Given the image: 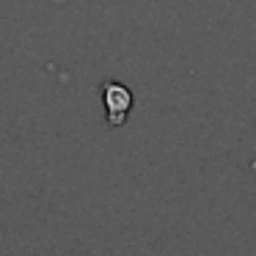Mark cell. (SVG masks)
<instances>
[{
  "mask_svg": "<svg viewBox=\"0 0 256 256\" xmlns=\"http://www.w3.org/2000/svg\"><path fill=\"white\" fill-rule=\"evenodd\" d=\"M102 105H105V118L110 127H122L132 110V91L118 80H105L102 83Z\"/></svg>",
  "mask_w": 256,
  "mask_h": 256,
  "instance_id": "obj_1",
  "label": "cell"
}]
</instances>
